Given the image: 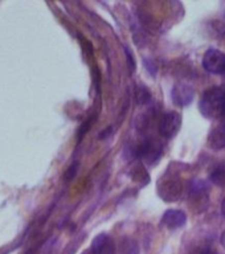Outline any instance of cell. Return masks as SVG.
<instances>
[{
  "mask_svg": "<svg viewBox=\"0 0 225 254\" xmlns=\"http://www.w3.org/2000/svg\"><path fill=\"white\" fill-rule=\"evenodd\" d=\"M91 252H93V254H114L115 244L114 241H113V238L105 233L98 234V236L93 240Z\"/></svg>",
  "mask_w": 225,
  "mask_h": 254,
  "instance_id": "8992f818",
  "label": "cell"
},
{
  "mask_svg": "<svg viewBox=\"0 0 225 254\" xmlns=\"http://www.w3.org/2000/svg\"><path fill=\"white\" fill-rule=\"evenodd\" d=\"M182 126V118L176 111H168L159 121V132L167 139L174 138Z\"/></svg>",
  "mask_w": 225,
  "mask_h": 254,
  "instance_id": "7a4b0ae2",
  "label": "cell"
},
{
  "mask_svg": "<svg viewBox=\"0 0 225 254\" xmlns=\"http://www.w3.org/2000/svg\"><path fill=\"white\" fill-rule=\"evenodd\" d=\"M220 125H224L225 126V109H224V113H223L222 117H220Z\"/></svg>",
  "mask_w": 225,
  "mask_h": 254,
  "instance_id": "9a60e30c",
  "label": "cell"
},
{
  "mask_svg": "<svg viewBox=\"0 0 225 254\" xmlns=\"http://www.w3.org/2000/svg\"><path fill=\"white\" fill-rule=\"evenodd\" d=\"M183 184L176 178L167 179L159 187V196L166 202H175L182 197Z\"/></svg>",
  "mask_w": 225,
  "mask_h": 254,
  "instance_id": "3957f363",
  "label": "cell"
},
{
  "mask_svg": "<svg viewBox=\"0 0 225 254\" xmlns=\"http://www.w3.org/2000/svg\"><path fill=\"white\" fill-rule=\"evenodd\" d=\"M142 176L145 179H149L146 170H145L143 167H137L134 170V172H133V178H134L135 182H141V180H142Z\"/></svg>",
  "mask_w": 225,
  "mask_h": 254,
  "instance_id": "7c38bea8",
  "label": "cell"
},
{
  "mask_svg": "<svg viewBox=\"0 0 225 254\" xmlns=\"http://www.w3.org/2000/svg\"><path fill=\"white\" fill-rule=\"evenodd\" d=\"M222 213H223V216L225 217V197H224V200H223V202H222Z\"/></svg>",
  "mask_w": 225,
  "mask_h": 254,
  "instance_id": "2e32d148",
  "label": "cell"
},
{
  "mask_svg": "<svg viewBox=\"0 0 225 254\" xmlns=\"http://www.w3.org/2000/svg\"><path fill=\"white\" fill-rule=\"evenodd\" d=\"M162 143L156 139H147L139 146V155L142 156L147 163L154 164L159 158L162 156Z\"/></svg>",
  "mask_w": 225,
  "mask_h": 254,
  "instance_id": "5b68a950",
  "label": "cell"
},
{
  "mask_svg": "<svg viewBox=\"0 0 225 254\" xmlns=\"http://www.w3.org/2000/svg\"><path fill=\"white\" fill-rule=\"evenodd\" d=\"M210 146L214 150H223L225 148V126L224 125H219L215 130L210 134Z\"/></svg>",
  "mask_w": 225,
  "mask_h": 254,
  "instance_id": "9c48e42d",
  "label": "cell"
},
{
  "mask_svg": "<svg viewBox=\"0 0 225 254\" xmlns=\"http://www.w3.org/2000/svg\"><path fill=\"white\" fill-rule=\"evenodd\" d=\"M200 111L206 118H220L225 109V91L220 87H210L200 99Z\"/></svg>",
  "mask_w": 225,
  "mask_h": 254,
  "instance_id": "6da1fadb",
  "label": "cell"
},
{
  "mask_svg": "<svg viewBox=\"0 0 225 254\" xmlns=\"http://www.w3.org/2000/svg\"><path fill=\"white\" fill-rule=\"evenodd\" d=\"M77 172V164H73L72 167H69V170H68L67 175H65V178L69 180V179H72L73 176H75V174Z\"/></svg>",
  "mask_w": 225,
  "mask_h": 254,
  "instance_id": "5bb4252c",
  "label": "cell"
},
{
  "mask_svg": "<svg viewBox=\"0 0 225 254\" xmlns=\"http://www.w3.org/2000/svg\"><path fill=\"white\" fill-rule=\"evenodd\" d=\"M192 254H218V253H216L214 249H211V248H199V249L194 250V253Z\"/></svg>",
  "mask_w": 225,
  "mask_h": 254,
  "instance_id": "4fadbf2b",
  "label": "cell"
},
{
  "mask_svg": "<svg viewBox=\"0 0 225 254\" xmlns=\"http://www.w3.org/2000/svg\"><path fill=\"white\" fill-rule=\"evenodd\" d=\"M203 66L214 74L223 73L225 69V55L219 49H208L203 59Z\"/></svg>",
  "mask_w": 225,
  "mask_h": 254,
  "instance_id": "277c9868",
  "label": "cell"
},
{
  "mask_svg": "<svg viewBox=\"0 0 225 254\" xmlns=\"http://www.w3.org/2000/svg\"><path fill=\"white\" fill-rule=\"evenodd\" d=\"M210 180L214 183L215 186L225 187V166L224 164H219L211 171Z\"/></svg>",
  "mask_w": 225,
  "mask_h": 254,
  "instance_id": "30bf717a",
  "label": "cell"
},
{
  "mask_svg": "<svg viewBox=\"0 0 225 254\" xmlns=\"http://www.w3.org/2000/svg\"><path fill=\"white\" fill-rule=\"evenodd\" d=\"M223 75H225V69H224V71H223Z\"/></svg>",
  "mask_w": 225,
  "mask_h": 254,
  "instance_id": "ac0fdd59",
  "label": "cell"
},
{
  "mask_svg": "<svg viewBox=\"0 0 225 254\" xmlns=\"http://www.w3.org/2000/svg\"><path fill=\"white\" fill-rule=\"evenodd\" d=\"M172 98L179 106H187L194 99V90L187 85H176L172 90Z\"/></svg>",
  "mask_w": 225,
  "mask_h": 254,
  "instance_id": "ba28073f",
  "label": "cell"
},
{
  "mask_svg": "<svg viewBox=\"0 0 225 254\" xmlns=\"http://www.w3.org/2000/svg\"><path fill=\"white\" fill-rule=\"evenodd\" d=\"M137 98H138L139 103H147L151 98L150 91L147 90L145 86H141V85H139V86L137 87Z\"/></svg>",
  "mask_w": 225,
  "mask_h": 254,
  "instance_id": "8fae6325",
  "label": "cell"
},
{
  "mask_svg": "<svg viewBox=\"0 0 225 254\" xmlns=\"http://www.w3.org/2000/svg\"><path fill=\"white\" fill-rule=\"evenodd\" d=\"M163 224L170 228V229H176L180 228L187 222V216L184 212L179 209H168L166 210V213L163 214L162 218Z\"/></svg>",
  "mask_w": 225,
  "mask_h": 254,
  "instance_id": "52a82bcc",
  "label": "cell"
},
{
  "mask_svg": "<svg viewBox=\"0 0 225 254\" xmlns=\"http://www.w3.org/2000/svg\"><path fill=\"white\" fill-rule=\"evenodd\" d=\"M220 240H222V245L225 248V232L222 234V238H220Z\"/></svg>",
  "mask_w": 225,
  "mask_h": 254,
  "instance_id": "e0dca14e",
  "label": "cell"
}]
</instances>
